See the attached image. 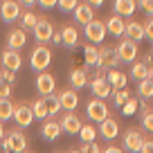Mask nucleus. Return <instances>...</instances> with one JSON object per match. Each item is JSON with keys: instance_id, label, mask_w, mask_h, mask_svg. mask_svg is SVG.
I'll return each mask as SVG.
<instances>
[{"instance_id": "nucleus-14", "label": "nucleus", "mask_w": 153, "mask_h": 153, "mask_svg": "<svg viewBox=\"0 0 153 153\" xmlns=\"http://www.w3.org/2000/svg\"><path fill=\"white\" fill-rule=\"evenodd\" d=\"M120 63L117 52L110 45H101L99 48V65H104V70H115V65Z\"/></svg>"}, {"instance_id": "nucleus-9", "label": "nucleus", "mask_w": 153, "mask_h": 153, "mask_svg": "<svg viewBox=\"0 0 153 153\" xmlns=\"http://www.w3.org/2000/svg\"><path fill=\"white\" fill-rule=\"evenodd\" d=\"M20 14H23L20 2H14V0H2V2H0V18L2 20L14 23V20L20 18Z\"/></svg>"}, {"instance_id": "nucleus-11", "label": "nucleus", "mask_w": 153, "mask_h": 153, "mask_svg": "<svg viewBox=\"0 0 153 153\" xmlns=\"http://www.w3.org/2000/svg\"><path fill=\"white\" fill-rule=\"evenodd\" d=\"M14 122L18 124V128H25L34 122V113H32V106L27 104H14Z\"/></svg>"}, {"instance_id": "nucleus-13", "label": "nucleus", "mask_w": 153, "mask_h": 153, "mask_svg": "<svg viewBox=\"0 0 153 153\" xmlns=\"http://www.w3.org/2000/svg\"><path fill=\"white\" fill-rule=\"evenodd\" d=\"M59 126H61L63 133L76 135L79 131H81V120H79V115H76V113H63V117H61V122H59Z\"/></svg>"}, {"instance_id": "nucleus-41", "label": "nucleus", "mask_w": 153, "mask_h": 153, "mask_svg": "<svg viewBox=\"0 0 153 153\" xmlns=\"http://www.w3.org/2000/svg\"><path fill=\"white\" fill-rule=\"evenodd\" d=\"M137 5H140V7H142V9H144V11H146V14H149V16H153V0H140Z\"/></svg>"}, {"instance_id": "nucleus-4", "label": "nucleus", "mask_w": 153, "mask_h": 153, "mask_svg": "<svg viewBox=\"0 0 153 153\" xmlns=\"http://www.w3.org/2000/svg\"><path fill=\"white\" fill-rule=\"evenodd\" d=\"M144 133L137 128V126H133V128H128L124 133V140H122V144H124V149L128 153H140V149H142V144H144Z\"/></svg>"}, {"instance_id": "nucleus-44", "label": "nucleus", "mask_w": 153, "mask_h": 153, "mask_svg": "<svg viewBox=\"0 0 153 153\" xmlns=\"http://www.w3.org/2000/svg\"><path fill=\"white\" fill-rule=\"evenodd\" d=\"M101 153H124L122 151L120 146H113V144H110V146H106V149H101Z\"/></svg>"}, {"instance_id": "nucleus-24", "label": "nucleus", "mask_w": 153, "mask_h": 153, "mask_svg": "<svg viewBox=\"0 0 153 153\" xmlns=\"http://www.w3.org/2000/svg\"><path fill=\"white\" fill-rule=\"evenodd\" d=\"M86 83H88V70H86V68H74V70L70 72L72 90H79V88H83Z\"/></svg>"}, {"instance_id": "nucleus-46", "label": "nucleus", "mask_w": 153, "mask_h": 153, "mask_svg": "<svg viewBox=\"0 0 153 153\" xmlns=\"http://www.w3.org/2000/svg\"><path fill=\"white\" fill-rule=\"evenodd\" d=\"M52 43L61 45V32H56V29H54V34H52Z\"/></svg>"}, {"instance_id": "nucleus-45", "label": "nucleus", "mask_w": 153, "mask_h": 153, "mask_svg": "<svg viewBox=\"0 0 153 153\" xmlns=\"http://www.w3.org/2000/svg\"><path fill=\"white\" fill-rule=\"evenodd\" d=\"M38 5H41V7H45V9H52V7L56 5V0H41Z\"/></svg>"}, {"instance_id": "nucleus-27", "label": "nucleus", "mask_w": 153, "mask_h": 153, "mask_svg": "<svg viewBox=\"0 0 153 153\" xmlns=\"http://www.w3.org/2000/svg\"><path fill=\"white\" fill-rule=\"evenodd\" d=\"M32 113H34V120H48V106H45L43 97H38L32 104Z\"/></svg>"}, {"instance_id": "nucleus-7", "label": "nucleus", "mask_w": 153, "mask_h": 153, "mask_svg": "<svg viewBox=\"0 0 153 153\" xmlns=\"http://www.w3.org/2000/svg\"><path fill=\"white\" fill-rule=\"evenodd\" d=\"M86 113H88V117H90L92 122H104V120H108L110 115H108V106H106V101H101V99H90L88 101V106H86Z\"/></svg>"}, {"instance_id": "nucleus-20", "label": "nucleus", "mask_w": 153, "mask_h": 153, "mask_svg": "<svg viewBox=\"0 0 153 153\" xmlns=\"http://www.w3.org/2000/svg\"><path fill=\"white\" fill-rule=\"evenodd\" d=\"M113 9H115V16L126 18V16H133L135 14L137 2H135V0H115V2H113Z\"/></svg>"}, {"instance_id": "nucleus-30", "label": "nucleus", "mask_w": 153, "mask_h": 153, "mask_svg": "<svg viewBox=\"0 0 153 153\" xmlns=\"http://www.w3.org/2000/svg\"><path fill=\"white\" fill-rule=\"evenodd\" d=\"M43 99H45V106H48V117H54V115L61 110L59 95H50V97H43Z\"/></svg>"}, {"instance_id": "nucleus-37", "label": "nucleus", "mask_w": 153, "mask_h": 153, "mask_svg": "<svg viewBox=\"0 0 153 153\" xmlns=\"http://www.w3.org/2000/svg\"><path fill=\"white\" fill-rule=\"evenodd\" d=\"M56 5L61 7L63 11H74V9H76V5H79V0H59Z\"/></svg>"}, {"instance_id": "nucleus-50", "label": "nucleus", "mask_w": 153, "mask_h": 153, "mask_svg": "<svg viewBox=\"0 0 153 153\" xmlns=\"http://www.w3.org/2000/svg\"><path fill=\"white\" fill-rule=\"evenodd\" d=\"M149 79H151V81H153V65L149 68Z\"/></svg>"}, {"instance_id": "nucleus-23", "label": "nucleus", "mask_w": 153, "mask_h": 153, "mask_svg": "<svg viewBox=\"0 0 153 153\" xmlns=\"http://www.w3.org/2000/svg\"><path fill=\"white\" fill-rule=\"evenodd\" d=\"M59 32H61V43H65L68 48H76V43H79V32H76L74 25H63Z\"/></svg>"}, {"instance_id": "nucleus-47", "label": "nucleus", "mask_w": 153, "mask_h": 153, "mask_svg": "<svg viewBox=\"0 0 153 153\" xmlns=\"http://www.w3.org/2000/svg\"><path fill=\"white\" fill-rule=\"evenodd\" d=\"M5 135H7V131H5V122H0V142L5 140Z\"/></svg>"}, {"instance_id": "nucleus-33", "label": "nucleus", "mask_w": 153, "mask_h": 153, "mask_svg": "<svg viewBox=\"0 0 153 153\" xmlns=\"http://www.w3.org/2000/svg\"><path fill=\"white\" fill-rule=\"evenodd\" d=\"M110 97H113L115 106H117V108H122V106H124L126 101L131 99V92L126 90V88H124V90H113V95H110Z\"/></svg>"}, {"instance_id": "nucleus-51", "label": "nucleus", "mask_w": 153, "mask_h": 153, "mask_svg": "<svg viewBox=\"0 0 153 153\" xmlns=\"http://www.w3.org/2000/svg\"><path fill=\"white\" fill-rule=\"evenodd\" d=\"M70 153H81V151H79V149H72V151Z\"/></svg>"}, {"instance_id": "nucleus-29", "label": "nucleus", "mask_w": 153, "mask_h": 153, "mask_svg": "<svg viewBox=\"0 0 153 153\" xmlns=\"http://www.w3.org/2000/svg\"><path fill=\"white\" fill-rule=\"evenodd\" d=\"M137 95H142V99H153V81L144 79L137 83Z\"/></svg>"}, {"instance_id": "nucleus-28", "label": "nucleus", "mask_w": 153, "mask_h": 153, "mask_svg": "<svg viewBox=\"0 0 153 153\" xmlns=\"http://www.w3.org/2000/svg\"><path fill=\"white\" fill-rule=\"evenodd\" d=\"M79 135H81V140H83V144H90V142H95L97 140V128L92 124H81V131H79Z\"/></svg>"}, {"instance_id": "nucleus-1", "label": "nucleus", "mask_w": 153, "mask_h": 153, "mask_svg": "<svg viewBox=\"0 0 153 153\" xmlns=\"http://www.w3.org/2000/svg\"><path fill=\"white\" fill-rule=\"evenodd\" d=\"M50 63H52V50H50L48 45H36V48L32 50V56H29V65H32V70L45 72L50 68Z\"/></svg>"}, {"instance_id": "nucleus-6", "label": "nucleus", "mask_w": 153, "mask_h": 153, "mask_svg": "<svg viewBox=\"0 0 153 153\" xmlns=\"http://www.w3.org/2000/svg\"><path fill=\"white\" fill-rule=\"evenodd\" d=\"M34 38H36V43L38 45H45V43H50L52 41V34H54V25L50 23L48 18H41L38 16V23L34 25Z\"/></svg>"}, {"instance_id": "nucleus-36", "label": "nucleus", "mask_w": 153, "mask_h": 153, "mask_svg": "<svg viewBox=\"0 0 153 153\" xmlns=\"http://www.w3.org/2000/svg\"><path fill=\"white\" fill-rule=\"evenodd\" d=\"M137 106H140V101L135 99V97H131V99L122 106V113H124V115H133L135 110H137Z\"/></svg>"}, {"instance_id": "nucleus-5", "label": "nucleus", "mask_w": 153, "mask_h": 153, "mask_svg": "<svg viewBox=\"0 0 153 153\" xmlns=\"http://www.w3.org/2000/svg\"><path fill=\"white\" fill-rule=\"evenodd\" d=\"M106 23L104 20H92V23L86 25V38L90 41V45H101L106 41Z\"/></svg>"}, {"instance_id": "nucleus-16", "label": "nucleus", "mask_w": 153, "mask_h": 153, "mask_svg": "<svg viewBox=\"0 0 153 153\" xmlns=\"http://www.w3.org/2000/svg\"><path fill=\"white\" fill-rule=\"evenodd\" d=\"M74 20H76V23H81L83 27H86L88 23L95 20V9H92L88 2H79L76 9H74Z\"/></svg>"}, {"instance_id": "nucleus-38", "label": "nucleus", "mask_w": 153, "mask_h": 153, "mask_svg": "<svg viewBox=\"0 0 153 153\" xmlns=\"http://www.w3.org/2000/svg\"><path fill=\"white\" fill-rule=\"evenodd\" d=\"M142 25H144V36H146L149 41H153V16H149Z\"/></svg>"}, {"instance_id": "nucleus-8", "label": "nucleus", "mask_w": 153, "mask_h": 153, "mask_svg": "<svg viewBox=\"0 0 153 153\" xmlns=\"http://www.w3.org/2000/svg\"><path fill=\"white\" fill-rule=\"evenodd\" d=\"M90 88H92V95H95L97 99H101V101H104L106 97L113 95V88H110L108 81H106V70L104 72H101V70L97 72V76L90 81Z\"/></svg>"}, {"instance_id": "nucleus-39", "label": "nucleus", "mask_w": 153, "mask_h": 153, "mask_svg": "<svg viewBox=\"0 0 153 153\" xmlns=\"http://www.w3.org/2000/svg\"><path fill=\"white\" fill-rule=\"evenodd\" d=\"M79 151H81V153H101V149H99L97 142H90V144H83Z\"/></svg>"}, {"instance_id": "nucleus-35", "label": "nucleus", "mask_w": 153, "mask_h": 153, "mask_svg": "<svg viewBox=\"0 0 153 153\" xmlns=\"http://www.w3.org/2000/svg\"><path fill=\"white\" fill-rule=\"evenodd\" d=\"M20 18H23V27H25V29H34V25L38 23V16L32 14V11H25V14H20Z\"/></svg>"}, {"instance_id": "nucleus-34", "label": "nucleus", "mask_w": 153, "mask_h": 153, "mask_svg": "<svg viewBox=\"0 0 153 153\" xmlns=\"http://www.w3.org/2000/svg\"><path fill=\"white\" fill-rule=\"evenodd\" d=\"M142 128L153 133V108H146V106H144V113H142Z\"/></svg>"}, {"instance_id": "nucleus-3", "label": "nucleus", "mask_w": 153, "mask_h": 153, "mask_svg": "<svg viewBox=\"0 0 153 153\" xmlns=\"http://www.w3.org/2000/svg\"><path fill=\"white\" fill-rule=\"evenodd\" d=\"M2 144L9 149V153L11 151L14 153H25V149H27V137H25V133L20 128H14V131H9V133L5 135Z\"/></svg>"}, {"instance_id": "nucleus-32", "label": "nucleus", "mask_w": 153, "mask_h": 153, "mask_svg": "<svg viewBox=\"0 0 153 153\" xmlns=\"http://www.w3.org/2000/svg\"><path fill=\"white\" fill-rule=\"evenodd\" d=\"M14 117V104L9 99H0V122Z\"/></svg>"}, {"instance_id": "nucleus-21", "label": "nucleus", "mask_w": 153, "mask_h": 153, "mask_svg": "<svg viewBox=\"0 0 153 153\" xmlns=\"http://www.w3.org/2000/svg\"><path fill=\"white\" fill-rule=\"evenodd\" d=\"M106 81H108V86L113 88V90H124L128 76H126L124 72H120V70H108L106 72Z\"/></svg>"}, {"instance_id": "nucleus-15", "label": "nucleus", "mask_w": 153, "mask_h": 153, "mask_svg": "<svg viewBox=\"0 0 153 153\" xmlns=\"http://www.w3.org/2000/svg\"><path fill=\"white\" fill-rule=\"evenodd\" d=\"M27 41V34H25L23 27H14L7 36V50H14V52H20V48Z\"/></svg>"}, {"instance_id": "nucleus-26", "label": "nucleus", "mask_w": 153, "mask_h": 153, "mask_svg": "<svg viewBox=\"0 0 153 153\" xmlns=\"http://www.w3.org/2000/svg\"><path fill=\"white\" fill-rule=\"evenodd\" d=\"M83 59H86V65H97L99 68V48H97V45H86V48H83Z\"/></svg>"}, {"instance_id": "nucleus-42", "label": "nucleus", "mask_w": 153, "mask_h": 153, "mask_svg": "<svg viewBox=\"0 0 153 153\" xmlns=\"http://www.w3.org/2000/svg\"><path fill=\"white\" fill-rule=\"evenodd\" d=\"M11 95V86L9 83H0V99H9Z\"/></svg>"}, {"instance_id": "nucleus-25", "label": "nucleus", "mask_w": 153, "mask_h": 153, "mask_svg": "<svg viewBox=\"0 0 153 153\" xmlns=\"http://www.w3.org/2000/svg\"><path fill=\"white\" fill-rule=\"evenodd\" d=\"M41 131H43V137L48 140V142H54V140H56L59 135L63 133V131H61V126H59V122H54V120L45 122V124H43V128H41Z\"/></svg>"}, {"instance_id": "nucleus-31", "label": "nucleus", "mask_w": 153, "mask_h": 153, "mask_svg": "<svg viewBox=\"0 0 153 153\" xmlns=\"http://www.w3.org/2000/svg\"><path fill=\"white\" fill-rule=\"evenodd\" d=\"M131 74H133L135 79H137V83H140V81H144V79H149V68L144 65L142 61H140V63H133V68H131Z\"/></svg>"}, {"instance_id": "nucleus-2", "label": "nucleus", "mask_w": 153, "mask_h": 153, "mask_svg": "<svg viewBox=\"0 0 153 153\" xmlns=\"http://www.w3.org/2000/svg\"><path fill=\"white\" fill-rule=\"evenodd\" d=\"M115 52H117L120 63H135V59H137V43H133L128 38H122L120 43L115 45Z\"/></svg>"}, {"instance_id": "nucleus-22", "label": "nucleus", "mask_w": 153, "mask_h": 153, "mask_svg": "<svg viewBox=\"0 0 153 153\" xmlns=\"http://www.w3.org/2000/svg\"><path fill=\"white\" fill-rule=\"evenodd\" d=\"M124 29H126V20L120 18V16H115V14H113L108 20H106V32L113 34V36L122 38V36H124Z\"/></svg>"}, {"instance_id": "nucleus-19", "label": "nucleus", "mask_w": 153, "mask_h": 153, "mask_svg": "<svg viewBox=\"0 0 153 153\" xmlns=\"http://www.w3.org/2000/svg\"><path fill=\"white\" fill-rule=\"evenodd\" d=\"M20 65H23L20 52H14V50H5V52H2V68H7V70H11V72H18Z\"/></svg>"}, {"instance_id": "nucleus-40", "label": "nucleus", "mask_w": 153, "mask_h": 153, "mask_svg": "<svg viewBox=\"0 0 153 153\" xmlns=\"http://www.w3.org/2000/svg\"><path fill=\"white\" fill-rule=\"evenodd\" d=\"M16 72H11V70H7V68H2V70H0V76H2V79H5V83H9V86H11V83H14V79H16Z\"/></svg>"}, {"instance_id": "nucleus-48", "label": "nucleus", "mask_w": 153, "mask_h": 153, "mask_svg": "<svg viewBox=\"0 0 153 153\" xmlns=\"http://www.w3.org/2000/svg\"><path fill=\"white\" fill-rule=\"evenodd\" d=\"M88 5H90L92 9H97V7H101V5H104V2H101V0H92V2H88Z\"/></svg>"}, {"instance_id": "nucleus-10", "label": "nucleus", "mask_w": 153, "mask_h": 153, "mask_svg": "<svg viewBox=\"0 0 153 153\" xmlns=\"http://www.w3.org/2000/svg\"><path fill=\"white\" fill-rule=\"evenodd\" d=\"M54 88H56V79H54L50 72H38L36 74V90H38V95L50 97V95H54Z\"/></svg>"}, {"instance_id": "nucleus-18", "label": "nucleus", "mask_w": 153, "mask_h": 153, "mask_svg": "<svg viewBox=\"0 0 153 153\" xmlns=\"http://www.w3.org/2000/svg\"><path fill=\"white\" fill-rule=\"evenodd\" d=\"M124 38H128V41H133V43L142 41V38H144V25L140 23V20H126Z\"/></svg>"}, {"instance_id": "nucleus-12", "label": "nucleus", "mask_w": 153, "mask_h": 153, "mask_svg": "<svg viewBox=\"0 0 153 153\" xmlns=\"http://www.w3.org/2000/svg\"><path fill=\"white\" fill-rule=\"evenodd\" d=\"M59 104L65 113H74L76 106H79V92L72 90V88H65V90L59 92Z\"/></svg>"}, {"instance_id": "nucleus-17", "label": "nucleus", "mask_w": 153, "mask_h": 153, "mask_svg": "<svg viewBox=\"0 0 153 153\" xmlns=\"http://www.w3.org/2000/svg\"><path fill=\"white\" fill-rule=\"evenodd\" d=\"M97 133H99L104 140H115L117 135H120V126H117V120H113V117L104 120V122L99 124V128H97Z\"/></svg>"}, {"instance_id": "nucleus-52", "label": "nucleus", "mask_w": 153, "mask_h": 153, "mask_svg": "<svg viewBox=\"0 0 153 153\" xmlns=\"http://www.w3.org/2000/svg\"><path fill=\"white\" fill-rule=\"evenodd\" d=\"M151 56H153V52H151Z\"/></svg>"}, {"instance_id": "nucleus-49", "label": "nucleus", "mask_w": 153, "mask_h": 153, "mask_svg": "<svg viewBox=\"0 0 153 153\" xmlns=\"http://www.w3.org/2000/svg\"><path fill=\"white\" fill-rule=\"evenodd\" d=\"M0 153H9V149H7L5 144H2V142H0Z\"/></svg>"}, {"instance_id": "nucleus-43", "label": "nucleus", "mask_w": 153, "mask_h": 153, "mask_svg": "<svg viewBox=\"0 0 153 153\" xmlns=\"http://www.w3.org/2000/svg\"><path fill=\"white\" fill-rule=\"evenodd\" d=\"M140 153H153V140H144L142 149H140Z\"/></svg>"}]
</instances>
